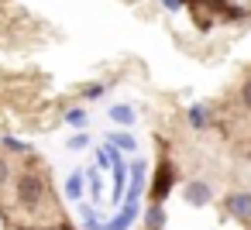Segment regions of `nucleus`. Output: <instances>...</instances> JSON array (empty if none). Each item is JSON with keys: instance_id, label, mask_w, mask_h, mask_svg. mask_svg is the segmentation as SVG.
I'll return each mask as SVG.
<instances>
[{"instance_id": "4468645a", "label": "nucleus", "mask_w": 251, "mask_h": 230, "mask_svg": "<svg viewBox=\"0 0 251 230\" xmlns=\"http://www.w3.org/2000/svg\"><path fill=\"white\" fill-rule=\"evenodd\" d=\"M241 103H244V107L251 110V79H248V83L241 86Z\"/></svg>"}, {"instance_id": "9d476101", "label": "nucleus", "mask_w": 251, "mask_h": 230, "mask_svg": "<svg viewBox=\"0 0 251 230\" xmlns=\"http://www.w3.org/2000/svg\"><path fill=\"white\" fill-rule=\"evenodd\" d=\"M107 141H110V144H114L117 151H134V148H138V141H134V138H131L127 131H121V134H110Z\"/></svg>"}, {"instance_id": "f3484780", "label": "nucleus", "mask_w": 251, "mask_h": 230, "mask_svg": "<svg viewBox=\"0 0 251 230\" xmlns=\"http://www.w3.org/2000/svg\"><path fill=\"white\" fill-rule=\"evenodd\" d=\"M103 90H107V86H86V100H97V96H103Z\"/></svg>"}, {"instance_id": "9b49d317", "label": "nucleus", "mask_w": 251, "mask_h": 230, "mask_svg": "<svg viewBox=\"0 0 251 230\" xmlns=\"http://www.w3.org/2000/svg\"><path fill=\"white\" fill-rule=\"evenodd\" d=\"M66 124H69V127H76V131H83V127L90 124V114H86L83 107H76V110H69V114H66Z\"/></svg>"}, {"instance_id": "ddd939ff", "label": "nucleus", "mask_w": 251, "mask_h": 230, "mask_svg": "<svg viewBox=\"0 0 251 230\" xmlns=\"http://www.w3.org/2000/svg\"><path fill=\"white\" fill-rule=\"evenodd\" d=\"M4 144H7L11 151H21V155L28 151V141H18V138H4Z\"/></svg>"}, {"instance_id": "f257e3e1", "label": "nucleus", "mask_w": 251, "mask_h": 230, "mask_svg": "<svg viewBox=\"0 0 251 230\" xmlns=\"http://www.w3.org/2000/svg\"><path fill=\"white\" fill-rule=\"evenodd\" d=\"M45 192H49V185H45V179H42L38 172H21V175H18V185H14L18 206H25V209H38L42 199H45Z\"/></svg>"}, {"instance_id": "dca6fc26", "label": "nucleus", "mask_w": 251, "mask_h": 230, "mask_svg": "<svg viewBox=\"0 0 251 230\" xmlns=\"http://www.w3.org/2000/svg\"><path fill=\"white\" fill-rule=\"evenodd\" d=\"M90 192H93V196H100V175H97L93 168H90Z\"/></svg>"}, {"instance_id": "20e7f679", "label": "nucleus", "mask_w": 251, "mask_h": 230, "mask_svg": "<svg viewBox=\"0 0 251 230\" xmlns=\"http://www.w3.org/2000/svg\"><path fill=\"white\" fill-rule=\"evenodd\" d=\"M172 182H176V168H172L169 161H162V165H158V175H155V182H151V199L162 203V199L169 196Z\"/></svg>"}, {"instance_id": "f03ea898", "label": "nucleus", "mask_w": 251, "mask_h": 230, "mask_svg": "<svg viewBox=\"0 0 251 230\" xmlns=\"http://www.w3.org/2000/svg\"><path fill=\"white\" fill-rule=\"evenodd\" d=\"M182 199H186V206H210V199H213V189L206 185V182H200V179H193V182H186V189H182Z\"/></svg>"}, {"instance_id": "39448f33", "label": "nucleus", "mask_w": 251, "mask_h": 230, "mask_svg": "<svg viewBox=\"0 0 251 230\" xmlns=\"http://www.w3.org/2000/svg\"><path fill=\"white\" fill-rule=\"evenodd\" d=\"M134 220H138V199H124L121 213H117L110 223H103V230H127Z\"/></svg>"}, {"instance_id": "423d86ee", "label": "nucleus", "mask_w": 251, "mask_h": 230, "mask_svg": "<svg viewBox=\"0 0 251 230\" xmlns=\"http://www.w3.org/2000/svg\"><path fill=\"white\" fill-rule=\"evenodd\" d=\"M110 120L121 124V127H131V124L138 120V114H134L131 103H114V107H110Z\"/></svg>"}, {"instance_id": "a211bd4d", "label": "nucleus", "mask_w": 251, "mask_h": 230, "mask_svg": "<svg viewBox=\"0 0 251 230\" xmlns=\"http://www.w3.org/2000/svg\"><path fill=\"white\" fill-rule=\"evenodd\" d=\"M162 4H165V11H179V7L186 4V0H162Z\"/></svg>"}, {"instance_id": "6e6552de", "label": "nucleus", "mask_w": 251, "mask_h": 230, "mask_svg": "<svg viewBox=\"0 0 251 230\" xmlns=\"http://www.w3.org/2000/svg\"><path fill=\"white\" fill-rule=\"evenodd\" d=\"M66 199H73V203L83 199V172H73L66 179Z\"/></svg>"}, {"instance_id": "7ed1b4c3", "label": "nucleus", "mask_w": 251, "mask_h": 230, "mask_svg": "<svg viewBox=\"0 0 251 230\" xmlns=\"http://www.w3.org/2000/svg\"><path fill=\"white\" fill-rule=\"evenodd\" d=\"M224 206H227V213L230 216H237L241 223H251V192H230L227 199H224Z\"/></svg>"}, {"instance_id": "0eeeda50", "label": "nucleus", "mask_w": 251, "mask_h": 230, "mask_svg": "<svg viewBox=\"0 0 251 230\" xmlns=\"http://www.w3.org/2000/svg\"><path fill=\"white\" fill-rule=\"evenodd\" d=\"M189 124H193L196 131L210 127V107H206V103H193V107H189Z\"/></svg>"}, {"instance_id": "f8f14e48", "label": "nucleus", "mask_w": 251, "mask_h": 230, "mask_svg": "<svg viewBox=\"0 0 251 230\" xmlns=\"http://www.w3.org/2000/svg\"><path fill=\"white\" fill-rule=\"evenodd\" d=\"M86 144H90V138H86V131H76V134H73V138L66 141V148H69V151H83Z\"/></svg>"}, {"instance_id": "2eb2a0df", "label": "nucleus", "mask_w": 251, "mask_h": 230, "mask_svg": "<svg viewBox=\"0 0 251 230\" xmlns=\"http://www.w3.org/2000/svg\"><path fill=\"white\" fill-rule=\"evenodd\" d=\"M7 175H11V165H7V158H4V155H0V185L7 182Z\"/></svg>"}, {"instance_id": "1a4fd4ad", "label": "nucleus", "mask_w": 251, "mask_h": 230, "mask_svg": "<svg viewBox=\"0 0 251 230\" xmlns=\"http://www.w3.org/2000/svg\"><path fill=\"white\" fill-rule=\"evenodd\" d=\"M145 223H148L151 230H162V223H165V209H162V203H151V206H148Z\"/></svg>"}, {"instance_id": "6ab92c4d", "label": "nucleus", "mask_w": 251, "mask_h": 230, "mask_svg": "<svg viewBox=\"0 0 251 230\" xmlns=\"http://www.w3.org/2000/svg\"><path fill=\"white\" fill-rule=\"evenodd\" d=\"M25 230H28V227H25Z\"/></svg>"}]
</instances>
